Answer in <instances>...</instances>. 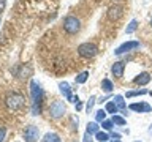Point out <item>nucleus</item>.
<instances>
[{
  "label": "nucleus",
  "instance_id": "obj_1",
  "mask_svg": "<svg viewBox=\"0 0 152 142\" xmlns=\"http://www.w3.org/2000/svg\"><path fill=\"white\" fill-rule=\"evenodd\" d=\"M30 98H32V114L38 115L41 112V103H43V88L37 80L30 82Z\"/></svg>",
  "mask_w": 152,
  "mask_h": 142
},
{
  "label": "nucleus",
  "instance_id": "obj_2",
  "mask_svg": "<svg viewBox=\"0 0 152 142\" xmlns=\"http://www.w3.org/2000/svg\"><path fill=\"white\" fill-rule=\"evenodd\" d=\"M5 103H7L10 111H21V109H24V106H26V99H24V96L19 95V93H14V92L7 95Z\"/></svg>",
  "mask_w": 152,
  "mask_h": 142
},
{
  "label": "nucleus",
  "instance_id": "obj_3",
  "mask_svg": "<svg viewBox=\"0 0 152 142\" xmlns=\"http://www.w3.org/2000/svg\"><path fill=\"white\" fill-rule=\"evenodd\" d=\"M64 30L70 35H76L81 30V21L76 16H66L64 19Z\"/></svg>",
  "mask_w": 152,
  "mask_h": 142
},
{
  "label": "nucleus",
  "instance_id": "obj_4",
  "mask_svg": "<svg viewBox=\"0 0 152 142\" xmlns=\"http://www.w3.org/2000/svg\"><path fill=\"white\" fill-rule=\"evenodd\" d=\"M78 54L83 59H92L98 54V47L94 43H83V44L78 46Z\"/></svg>",
  "mask_w": 152,
  "mask_h": 142
},
{
  "label": "nucleus",
  "instance_id": "obj_5",
  "mask_svg": "<svg viewBox=\"0 0 152 142\" xmlns=\"http://www.w3.org/2000/svg\"><path fill=\"white\" fill-rule=\"evenodd\" d=\"M65 112H66V107H65L64 101H54L49 106V115H51V118H60V117H64Z\"/></svg>",
  "mask_w": 152,
  "mask_h": 142
},
{
  "label": "nucleus",
  "instance_id": "obj_6",
  "mask_svg": "<svg viewBox=\"0 0 152 142\" xmlns=\"http://www.w3.org/2000/svg\"><path fill=\"white\" fill-rule=\"evenodd\" d=\"M38 139H40V130L35 125L27 126L26 131H24V141L26 142H38Z\"/></svg>",
  "mask_w": 152,
  "mask_h": 142
},
{
  "label": "nucleus",
  "instance_id": "obj_7",
  "mask_svg": "<svg viewBox=\"0 0 152 142\" xmlns=\"http://www.w3.org/2000/svg\"><path fill=\"white\" fill-rule=\"evenodd\" d=\"M140 47V41H127V43H124V44H121L117 47L116 51H114V54L116 55H122V54H127V52H130V51H135Z\"/></svg>",
  "mask_w": 152,
  "mask_h": 142
},
{
  "label": "nucleus",
  "instance_id": "obj_8",
  "mask_svg": "<svg viewBox=\"0 0 152 142\" xmlns=\"http://www.w3.org/2000/svg\"><path fill=\"white\" fill-rule=\"evenodd\" d=\"M122 13H124V8L121 5H113V7L108 8V17L111 21H117V19L122 17Z\"/></svg>",
  "mask_w": 152,
  "mask_h": 142
},
{
  "label": "nucleus",
  "instance_id": "obj_9",
  "mask_svg": "<svg viewBox=\"0 0 152 142\" xmlns=\"http://www.w3.org/2000/svg\"><path fill=\"white\" fill-rule=\"evenodd\" d=\"M130 109L135 112H140V114L141 112H152V106L147 103H133V104H130Z\"/></svg>",
  "mask_w": 152,
  "mask_h": 142
},
{
  "label": "nucleus",
  "instance_id": "obj_10",
  "mask_svg": "<svg viewBox=\"0 0 152 142\" xmlns=\"http://www.w3.org/2000/svg\"><path fill=\"white\" fill-rule=\"evenodd\" d=\"M124 70H125V62H114L113 66H111V71L116 78H122Z\"/></svg>",
  "mask_w": 152,
  "mask_h": 142
},
{
  "label": "nucleus",
  "instance_id": "obj_11",
  "mask_svg": "<svg viewBox=\"0 0 152 142\" xmlns=\"http://www.w3.org/2000/svg\"><path fill=\"white\" fill-rule=\"evenodd\" d=\"M133 82L138 84V85H147L151 82V74L149 73H140L135 79H133Z\"/></svg>",
  "mask_w": 152,
  "mask_h": 142
},
{
  "label": "nucleus",
  "instance_id": "obj_12",
  "mask_svg": "<svg viewBox=\"0 0 152 142\" xmlns=\"http://www.w3.org/2000/svg\"><path fill=\"white\" fill-rule=\"evenodd\" d=\"M59 88H60V92L62 95L68 99V101H73V95H71V88H70V85L66 84V82H60L59 84Z\"/></svg>",
  "mask_w": 152,
  "mask_h": 142
},
{
  "label": "nucleus",
  "instance_id": "obj_13",
  "mask_svg": "<svg viewBox=\"0 0 152 142\" xmlns=\"http://www.w3.org/2000/svg\"><path fill=\"white\" fill-rule=\"evenodd\" d=\"M113 101L116 103V106H117V107H119V109H121V111H122V114H124V115H127V111H125L127 104H125V101H124V96H122V95H116Z\"/></svg>",
  "mask_w": 152,
  "mask_h": 142
},
{
  "label": "nucleus",
  "instance_id": "obj_14",
  "mask_svg": "<svg viewBox=\"0 0 152 142\" xmlns=\"http://www.w3.org/2000/svg\"><path fill=\"white\" fill-rule=\"evenodd\" d=\"M41 142H62V139L56 134V133H48V134H45V137L41 139Z\"/></svg>",
  "mask_w": 152,
  "mask_h": 142
},
{
  "label": "nucleus",
  "instance_id": "obj_15",
  "mask_svg": "<svg viewBox=\"0 0 152 142\" xmlns=\"http://www.w3.org/2000/svg\"><path fill=\"white\" fill-rule=\"evenodd\" d=\"M113 88H114V84H113L109 79H103V80H102V90H103L104 93L113 92Z\"/></svg>",
  "mask_w": 152,
  "mask_h": 142
},
{
  "label": "nucleus",
  "instance_id": "obj_16",
  "mask_svg": "<svg viewBox=\"0 0 152 142\" xmlns=\"http://www.w3.org/2000/svg\"><path fill=\"white\" fill-rule=\"evenodd\" d=\"M30 74H32V68H30V66H21V71L18 73V76H19V78H22V79L30 78Z\"/></svg>",
  "mask_w": 152,
  "mask_h": 142
},
{
  "label": "nucleus",
  "instance_id": "obj_17",
  "mask_svg": "<svg viewBox=\"0 0 152 142\" xmlns=\"http://www.w3.org/2000/svg\"><path fill=\"white\" fill-rule=\"evenodd\" d=\"M86 133H89V134H97L98 133V123L97 122L87 123V130H86Z\"/></svg>",
  "mask_w": 152,
  "mask_h": 142
},
{
  "label": "nucleus",
  "instance_id": "obj_18",
  "mask_svg": "<svg viewBox=\"0 0 152 142\" xmlns=\"http://www.w3.org/2000/svg\"><path fill=\"white\" fill-rule=\"evenodd\" d=\"M136 28H138V21H136V19H132L130 24H128L127 28H125V33H127V35H130V33H133Z\"/></svg>",
  "mask_w": 152,
  "mask_h": 142
},
{
  "label": "nucleus",
  "instance_id": "obj_19",
  "mask_svg": "<svg viewBox=\"0 0 152 142\" xmlns=\"http://www.w3.org/2000/svg\"><path fill=\"white\" fill-rule=\"evenodd\" d=\"M104 111H106L108 114H116L119 111V107L116 106V103L114 101H108L106 103V107H104Z\"/></svg>",
  "mask_w": 152,
  "mask_h": 142
},
{
  "label": "nucleus",
  "instance_id": "obj_20",
  "mask_svg": "<svg viewBox=\"0 0 152 142\" xmlns=\"http://www.w3.org/2000/svg\"><path fill=\"white\" fill-rule=\"evenodd\" d=\"M89 79V71H83V73H79L78 76H76V84H84L86 80Z\"/></svg>",
  "mask_w": 152,
  "mask_h": 142
},
{
  "label": "nucleus",
  "instance_id": "obj_21",
  "mask_svg": "<svg viewBox=\"0 0 152 142\" xmlns=\"http://www.w3.org/2000/svg\"><path fill=\"white\" fill-rule=\"evenodd\" d=\"M106 111L104 109H98L97 112H95V120L97 122H103V120H106Z\"/></svg>",
  "mask_w": 152,
  "mask_h": 142
},
{
  "label": "nucleus",
  "instance_id": "obj_22",
  "mask_svg": "<svg viewBox=\"0 0 152 142\" xmlns=\"http://www.w3.org/2000/svg\"><path fill=\"white\" fill-rule=\"evenodd\" d=\"M111 120H113V123H114V125H119V126H124V125H125V118H124V117H121V115H116V114H113V118H111Z\"/></svg>",
  "mask_w": 152,
  "mask_h": 142
},
{
  "label": "nucleus",
  "instance_id": "obj_23",
  "mask_svg": "<svg viewBox=\"0 0 152 142\" xmlns=\"http://www.w3.org/2000/svg\"><path fill=\"white\" fill-rule=\"evenodd\" d=\"M146 93H149L146 88H141V90H133V92H127L125 96L127 98H132V96H138V95H146Z\"/></svg>",
  "mask_w": 152,
  "mask_h": 142
},
{
  "label": "nucleus",
  "instance_id": "obj_24",
  "mask_svg": "<svg viewBox=\"0 0 152 142\" xmlns=\"http://www.w3.org/2000/svg\"><path fill=\"white\" fill-rule=\"evenodd\" d=\"M95 137H97V141H98V142H106V141L109 139V136H108L104 131H98L97 134H95Z\"/></svg>",
  "mask_w": 152,
  "mask_h": 142
},
{
  "label": "nucleus",
  "instance_id": "obj_25",
  "mask_svg": "<svg viewBox=\"0 0 152 142\" xmlns=\"http://www.w3.org/2000/svg\"><path fill=\"white\" fill-rule=\"evenodd\" d=\"M95 99H97V98H95V96H90V98H89V101H87V104H86V111H87V112H90V111H92L94 104L97 103V101H95Z\"/></svg>",
  "mask_w": 152,
  "mask_h": 142
},
{
  "label": "nucleus",
  "instance_id": "obj_26",
  "mask_svg": "<svg viewBox=\"0 0 152 142\" xmlns=\"http://www.w3.org/2000/svg\"><path fill=\"white\" fill-rule=\"evenodd\" d=\"M113 120H103L102 122V128L103 130H106V131H109V130H113Z\"/></svg>",
  "mask_w": 152,
  "mask_h": 142
},
{
  "label": "nucleus",
  "instance_id": "obj_27",
  "mask_svg": "<svg viewBox=\"0 0 152 142\" xmlns=\"http://www.w3.org/2000/svg\"><path fill=\"white\" fill-rule=\"evenodd\" d=\"M5 134H7V130H5V128H0V142H3Z\"/></svg>",
  "mask_w": 152,
  "mask_h": 142
},
{
  "label": "nucleus",
  "instance_id": "obj_28",
  "mask_svg": "<svg viewBox=\"0 0 152 142\" xmlns=\"http://www.w3.org/2000/svg\"><path fill=\"white\" fill-rule=\"evenodd\" d=\"M5 7H7V0H0V14L3 13V9Z\"/></svg>",
  "mask_w": 152,
  "mask_h": 142
},
{
  "label": "nucleus",
  "instance_id": "obj_29",
  "mask_svg": "<svg viewBox=\"0 0 152 142\" xmlns=\"http://www.w3.org/2000/svg\"><path fill=\"white\" fill-rule=\"evenodd\" d=\"M90 136H92V134L86 133V134H84V141H83V142H92V137H90Z\"/></svg>",
  "mask_w": 152,
  "mask_h": 142
},
{
  "label": "nucleus",
  "instance_id": "obj_30",
  "mask_svg": "<svg viewBox=\"0 0 152 142\" xmlns=\"http://www.w3.org/2000/svg\"><path fill=\"white\" fill-rule=\"evenodd\" d=\"M76 109H78V111H81V109H83V104H81L79 101H78V103H76Z\"/></svg>",
  "mask_w": 152,
  "mask_h": 142
},
{
  "label": "nucleus",
  "instance_id": "obj_31",
  "mask_svg": "<svg viewBox=\"0 0 152 142\" xmlns=\"http://www.w3.org/2000/svg\"><path fill=\"white\" fill-rule=\"evenodd\" d=\"M149 133H151V134H152V125H151V128H149Z\"/></svg>",
  "mask_w": 152,
  "mask_h": 142
},
{
  "label": "nucleus",
  "instance_id": "obj_32",
  "mask_svg": "<svg viewBox=\"0 0 152 142\" xmlns=\"http://www.w3.org/2000/svg\"><path fill=\"white\" fill-rule=\"evenodd\" d=\"M113 142H121V141H119V139H114V141H113Z\"/></svg>",
  "mask_w": 152,
  "mask_h": 142
},
{
  "label": "nucleus",
  "instance_id": "obj_33",
  "mask_svg": "<svg viewBox=\"0 0 152 142\" xmlns=\"http://www.w3.org/2000/svg\"><path fill=\"white\" fill-rule=\"evenodd\" d=\"M151 25H152V19H151Z\"/></svg>",
  "mask_w": 152,
  "mask_h": 142
},
{
  "label": "nucleus",
  "instance_id": "obj_34",
  "mask_svg": "<svg viewBox=\"0 0 152 142\" xmlns=\"http://www.w3.org/2000/svg\"><path fill=\"white\" fill-rule=\"evenodd\" d=\"M135 142H141V141H135Z\"/></svg>",
  "mask_w": 152,
  "mask_h": 142
},
{
  "label": "nucleus",
  "instance_id": "obj_35",
  "mask_svg": "<svg viewBox=\"0 0 152 142\" xmlns=\"http://www.w3.org/2000/svg\"><path fill=\"white\" fill-rule=\"evenodd\" d=\"M149 93H151V95H152V92H149Z\"/></svg>",
  "mask_w": 152,
  "mask_h": 142
}]
</instances>
